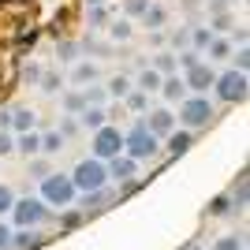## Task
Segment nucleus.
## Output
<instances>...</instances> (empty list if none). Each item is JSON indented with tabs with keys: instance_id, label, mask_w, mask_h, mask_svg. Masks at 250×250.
I'll use <instances>...</instances> for the list:
<instances>
[{
	"instance_id": "obj_1",
	"label": "nucleus",
	"mask_w": 250,
	"mask_h": 250,
	"mask_svg": "<svg viewBox=\"0 0 250 250\" xmlns=\"http://www.w3.org/2000/svg\"><path fill=\"white\" fill-rule=\"evenodd\" d=\"M71 183L75 190H83V194H94V190H104L108 187V168H104V161H79L71 172Z\"/></svg>"
},
{
	"instance_id": "obj_2",
	"label": "nucleus",
	"mask_w": 250,
	"mask_h": 250,
	"mask_svg": "<svg viewBox=\"0 0 250 250\" xmlns=\"http://www.w3.org/2000/svg\"><path fill=\"white\" fill-rule=\"evenodd\" d=\"M161 153V138H153L142 127V120H138L131 131L124 135V157H131V161H149V157Z\"/></svg>"
},
{
	"instance_id": "obj_3",
	"label": "nucleus",
	"mask_w": 250,
	"mask_h": 250,
	"mask_svg": "<svg viewBox=\"0 0 250 250\" xmlns=\"http://www.w3.org/2000/svg\"><path fill=\"white\" fill-rule=\"evenodd\" d=\"M75 183L71 176H63V172H49V176L42 179V202L45 206H56V209H67L75 202Z\"/></svg>"
},
{
	"instance_id": "obj_4",
	"label": "nucleus",
	"mask_w": 250,
	"mask_h": 250,
	"mask_svg": "<svg viewBox=\"0 0 250 250\" xmlns=\"http://www.w3.org/2000/svg\"><path fill=\"white\" fill-rule=\"evenodd\" d=\"M49 217H52V209L45 206L42 198H19L15 206H11V220H15V228H19V231L38 228V224H45Z\"/></svg>"
},
{
	"instance_id": "obj_5",
	"label": "nucleus",
	"mask_w": 250,
	"mask_h": 250,
	"mask_svg": "<svg viewBox=\"0 0 250 250\" xmlns=\"http://www.w3.org/2000/svg\"><path fill=\"white\" fill-rule=\"evenodd\" d=\"M179 124H183V131H194V127H206L209 120H213V101L209 97H194L190 94L187 101L179 104Z\"/></svg>"
},
{
	"instance_id": "obj_6",
	"label": "nucleus",
	"mask_w": 250,
	"mask_h": 250,
	"mask_svg": "<svg viewBox=\"0 0 250 250\" xmlns=\"http://www.w3.org/2000/svg\"><path fill=\"white\" fill-rule=\"evenodd\" d=\"M124 153V131L116 124H104L101 131H94V161H112Z\"/></svg>"
},
{
	"instance_id": "obj_7",
	"label": "nucleus",
	"mask_w": 250,
	"mask_h": 250,
	"mask_svg": "<svg viewBox=\"0 0 250 250\" xmlns=\"http://www.w3.org/2000/svg\"><path fill=\"white\" fill-rule=\"evenodd\" d=\"M213 90H217V97L220 101H247V75H239V71H224V75H217L213 79Z\"/></svg>"
},
{
	"instance_id": "obj_8",
	"label": "nucleus",
	"mask_w": 250,
	"mask_h": 250,
	"mask_svg": "<svg viewBox=\"0 0 250 250\" xmlns=\"http://www.w3.org/2000/svg\"><path fill=\"white\" fill-rule=\"evenodd\" d=\"M179 79H183V86H187V94H194V97H206V90H213V79H217V71H213V67H209V63L202 60L198 67L183 71Z\"/></svg>"
},
{
	"instance_id": "obj_9",
	"label": "nucleus",
	"mask_w": 250,
	"mask_h": 250,
	"mask_svg": "<svg viewBox=\"0 0 250 250\" xmlns=\"http://www.w3.org/2000/svg\"><path fill=\"white\" fill-rule=\"evenodd\" d=\"M142 127H146L153 138H168L172 131H176V116L168 112V108H153V112H146Z\"/></svg>"
},
{
	"instance_id": "obj_10",
	"label": "nucleus",
	"mask_w": 250,
	"mask_h": 250,
	"mask_svg": "<svg viewBox=\"0 0 250 250\" xmlns=\"http://www.w3.org/2000/svg\"><path fill=\"white\" fill-rule=\"evenodd\" d=\"M108 179H116V183H120V187H124V183H131V179H135V172H138V161H131V157H112V161H108Z\"/></svg>"
},
{
	"instance_id": "obj_11",
	"label": "nucleus",
	"mask_w": 250,
	"mask_h": 250,
	"mask_svg": "<svg viewBox=\"0 0 250 250\" xmlns=\"http://www.w3.org/2000/svg\"><path fill=\"white\" fill-rule=\"evenodd\" d=\"M161 97H165V101L183 104L190 94H187V86H183V79H179V75H165V79H161Z\"/></svg>"
},
{
	"instance_id": "obj_12",
	"label": "nucleus",
	"mask_w": 250,
	"mask_h": 250,
	"mask_svg": "<svg viewBox=\"0 0 250 250\" xmlns=\"http://www.w3.org/2000/svg\"><path fill=\"white\" fill-rule=\"evenodd\" d=\"M34 124H38V116H34L30 108H11V127H8V131L26 135V131H34Z\"/></svg>"
},
{
	"instance_id": "obj_13",
	"label": "nucleus",
	"mask_w": 250,
	"mask_h": 250,
	"mask_svg": "<svg viewBox=\"0 0 250 250\" xmlns=\"http://www.w3.org/2000/svg\"><path fill=\"white\" fill-rule=\"evenodd\" d=\"M42 239H45V235H38L34 228H26V231H11L8 247L11 250H34V247H42Z\"/></svg>"
},
{
	"instance_id": "obj_14",
	"label": "nucleus",
	"mask_w": 250,
	"mask_h": 250,
	"mask_svg": "<svg viewBox=\"0 0 250 250\" xmlns=\"http://www.w3.org/2000/svg\"><path fill=\"white\" fill-rule=\"evenodd\" d=\"M79 124H83L86 131H101V127L108 124V108H83V112H79Z\"/></svg>"
},
{
	"instance_id": "obj_15",
	"label": "nucleus",
	"mask_w": 250,
	"mask_h": 250,
	"mask_svg": "<svg viewBox=\"0 0 250 250\" xmlns=\"http://www.w3.org/2000/svg\"><path fill=\"white\" fill-rule=\"evenodd\" d=\"M15 149H19L22 157H38V153H42V135H38V131L15 135Z\"/></svg>"
},
{
	"instance_id": "obj_16",
	"label": "nucleus",
	"mask_w": 250,
	"mask_h": 250,
	"mask_svg": "<svg viewBox=\"0 0 250 250\" xmlns=\"http://www.w3.org/2000/svg\"><path fill=\"white\" fill-rule=\"evenodd\" d=\"M190 142H194V135H190V131H172V135L165 138V149L172 157H179V153H187L190 149Z\"/></svg>"
},
{
	"instance_id": "obj_17",
	"label": "nucleus",
	"mask_w": 250,
	"mask_h": 250,
	"mask_svg": "<svg viewBox=\"0 0 250 250\" xmlns=\"http://www.w3.org/2000/svg\"><path fill=\"white\" fill-rule=\"evenodd\" d=\"M108 202H112V190H108V187H104V190H94V194H83V209H79V213H83V217H86V209H90V213H97V209H104Z\"/></svg>"
},
{
	"instance_id": "obj_18",
	"label": "nucleus",
	"mask_w": 250,
	"mask_h": 250,
	"mask_svg": "<svg viewBox=\"0 0 250 250\" xmlns=\"http://www.w3.org/2000/svg\"><path fill=\"white\" fill-rule=\"evenodd\" d=\"M135 90H142V94H157L161 90V75L153 71V67H142V75H138Z\"/></svg>"
},
{
	"instance_id": "obj_19",
	"label": "nucleus",
	"mask_w": 250,
	"mask_h": 250,
	"mask_svg": "<svg viewBox=\"0 0 250 250\" xmlns=\"http://www.w3.org/2000/svg\"><path fill=\"white\" fill-rule=\"evenodd\" d=\"M149 67H153L161 79H165V75H179V71H176V56H172V52H157Z\"/></svg>"
},
{
	"instance_id": "obj_20",
	"label": "nucleus",
	"mask_w": 250,
	"mask_h": 250,
	"mask_svg": "<svg viewBox=\"0 0 250 250\" xmlns=\"http://www.w3.org/2000/svg\"><path fill=\"white\" fill-rule=\"evenodd\" d=\"M131 90H135V83H131V79H127V75H116L112 83L104 86V94H108V97H120V101H124V97L131 94Z\"/></svg>"
},
{
	"instance_id": "obj_21",
	"label": "nucleus",
	"mask_w": 250,
	"mask_h": 250,
	"mask_svg": "<svg viewBox=\"0 0 250 250\" xmlns=\"http://www.w3.org/2000/svg\"><path fill=\"white\" fill-rule=\"evenodd\" d=\"M165 19H168V11L165 8H157V4H149V11H146V15H142V22H146V26H149V30H161V26H165Z\"/></svg>"
},
{
	"instance_id": "obj_22",
	"label": "nucleus",
	"mask_w": 250,
	"mask_h": 250,
	"mask_svg": "<svg viewBox=\"0 0 250 250\" xmlns=\"http://www.w3.org/2000/svg\"><path fill=\"white\" fill-rule=\"evenodd\" d=\"M63 149V135L60 131H49V135H42V153L52 157V153H60Z\"/></svg>"
},
{
	"instance_id": "obj_23",
	"label": "nucleus",
	"mask_w": 250,
	"mask_h": 250,
	"mask_svg": "<svg viewBox=\"0 0 250 250\" xmlns=\"http://www.w3.org/2000/svg\"><path fill=\"white\" fill-rule=\"evenodd\" d=\"M206 52H209V60H228V56H231V42H224V38H213Z\"/></svg>"
},
{
	"instance_id": "obj_24",
	"label": "nucleus",
	"mask_w": 250,
	"mask_h": 250,
	"mask_svg": "<svg viewBox=\"0 0 250 250\" xmlns=\"http://www.w3.org/2000/svg\"><path fill=\"white\" fill-rule=\"evenodd\" d=\"M187 42H194V52H202V49H209V42H213V30H209V26H194Z\"/></svg>"
},
{
	"instance_id": "obj_25",
	"label": "nucleus",
	"mask_w": 250,
	"mask_h": 250,
	"mask_svg": "<svg viewBox=\"0 0 250 250\" xmlns=\"http://www.w3.org/2000/svg\"><path fill=\"white\" fill-rule=\"evenodd\" d=\"M198 63H202V52H194V49H183V52L176 56V71H179V67H183V71H190V67H198Z\"/></svg>"
},
{
	"instance_id": "obj_26",
	"label": "nucleus",
	"mask_w": 250,
	"mask_h": 250,
	"mask_svg": "<svg viewBox=\"0 0 250 250\" xmlns=\"http://www.w3.org/2000/svg\"><path fill=\"white\" fill-rule=\"evenodd\" d=\"M63 108H67V116H79L86 108V101H83V90H71V94H63Z\"/></svg>"
},
{
	"instance_id": "obj_27",
	"label": "nucleus",
	"mask_w": 250,
	"mask_h": 250,
	"mask_svg": "<svg viewBox=\"0 0 250 250\" xmlns=\"http://www.w3.org/2000/svg\"><path fill=\"white\" fill-rule=\"evenodd\" d=\"M104 86H90V90H83V101H86V108H101L104 104Z\"/></svg>"
},
{
	"instance_id": "obj_28",
	"label": "nucleus",
	"mask_w": 250,
	"mask_h": 250,
	"mask_svg": "<svg viewBox=\"0 0 250 250\" xmlns=\"http://www.w3.org/2000/svg\"><path fill=\"white\" fill-rule=\"evenodd\" d=\"M71 79H75V83H94V79H97V63H75Z\"/></svg>"
},
{
	"instance_id": "obj_29",
	"label": "nucleus",
	"mask_w": 250,
	"mask_h": 250,
	"mask_svg": "<svg viewBox=\"0 0 250 250\" xmlns=\"http://www.w3.org/2000/svg\"><path fill=\"white\" fill-rule=\"evenodd\" d=\"M224 213H231V198L228 194H220V198L209 202V217H224Z\"/></svg>"
},
{
	"instance_id": "obj_30",
	"label": "nucleus",
	"mask_w": 250,
	"mask_h": 250,
	"mask_svg": "<svg viewBox=\"0 0 250 250\" xmlns=\"http://www.w3.org/2000/svg\"><path fill=\"white\" fill-rule=\"evenodd\" d=\"M124 101H127V108H131V112H142V108H146V101H149V94H142V90H131Z\"/></svg>"
},
{
	"instance_id": "obj_31",
	"label": "nucleus",
	"mask_w": 250,
	"mask_h": 250,
	"mask_svg": "<svg viewBox=\"0 0 250 250\" xmlns=\"http://www.w3.org/2000/svg\"><path fill=\"white\" fill-rule=\"evenodd\" d=\"M108 34H112V42H127V38H131V22H127V19L112 22V26H108Z\"/></svg>"
},
{
	"instance_id": "obj_32",
	"label": "nucleus",
	"mask_w": 250,
	"mask_h": 250,
	"mask_svg": "<svg viewBox=\"0 0 250 250\" xmlns=\"http://www.w3.org/2000/svg\"><path fill=\"white\" fill-rule=\"evenodd\" d=\"M79 224H83V213H79V209H67V213H63V217H60V228H63V231L79 228Z\"/></svg>"
},
{
	"instance_id": "obj_33",
	"label": "nucleus",
	"mask_w": 250,
	"mask_h": 250,
	"mask_svg": "<svg viewBox=\"0 0 250 250\" xmlns=\"http://www.w3.org/2000/svg\"><path fill=\"white\" fill-rule=\"evenodd\" d=\"M213 250H243V239L239 235H220V239L213 243Z\"/></svg>"
},
{
	"instance_id": "obj_34",
	"label": "nucleus",
	"mask_w": 250,
	"mask_h": 250,
	"mask_svg": "<svg viewBox=\"0 0 250 250\" xmlns=\"http://www.w3.org/2000/svg\"><path fill=\"white\" fill-rule=\"evenodd\" d=\"M124 11H127V15H146L149 0H124Z\"/></svg>"
},
{
	"instance_id": "obj_35",
	"label": "nucleus",
	"mask_w": 250,
	"mask_h": 250,
	"mask_svg": "<svg viewBox=\"0 0 250 250\" xmlns=\"http://www.w3.org/2000/svg\"><path fill=\"white\" fill-rule=\"evenodd\" d=\"M11 206H15V194H11V187H4V183H0V217H4V213H11Z\"/></svg>"
},
{
	"instance_id": "obj_36",
	"label": "nucleus",
	"mask_w": 250,
	"mask_h": 250,
	"mask_svg": "<svg viewBox=\"0 0 250 250\" xmlns=\"http://www.w3.org/2000/svg\"><path fill=\"white\" fill-rule=\"evenodd\" d=\"M60 75H45V79H42V94H60Z\"/></svg>"
},
{
	"instance_id": "obj_37",
	"label": "nucleus",
	"mask_w": 250,
	"mask_h": 250,
	"mask_svg": "<svg viewBox=\"0 0 250 250\" xmlns=\"http://www.w3.org/2000/svg\"><path fill=\"white\" fill-rule=\"evenodd\" d=\"M11 149H15V135H11V131H0V157H8Z\"/></svg>"
},
{
	"instance_id": "obj_38",
	"label": "nucleus",
	"mask_w": 250,
	"mask_h": 250,
	"mask_svg": "<svg viewBox=\"0 0 250 250\" xmlns=\"http://www.w3.org/2000/svg\"><path fill=\"white\" fill-rule=\"evenodd\" d=\"M247 67H250V52H247V49H239V52H235V67H231V71L247 75Z\"/></svg>"
},
{
	"instance_id": "obj_39",
	"label": "nucleus",
	"mask_w": 250,
	"mask_h": 250,
	"mask_svg": "<svg viewBox=\"0 0 250 250\" xmlns=\"http://www.w3.org/2000/svg\"><path fill=\"white\" fill-rule=\"evenodd\" d=\"M86 19H90V26L97 30V26H101V22L108 19V11H104V8H90V15H86Z\"/></svg>"
},
{
	"instance_id": "obj_40",
	"label": "nucleus",
	"mask_w": 250,
	"mask_h": 250,
	"mask_svg": "<svg viewBox=\"0 0 250 250\" xmlns=\"http://www.w3.org/2000/svg\"><path fill=\"white\" fill-rule=\"evenodd\" d=\"M75 131H79V120H75V116H63V124H60V135L67 138V135H75Z\"/></svg>"
},
{
	"instance_id": "obj_41",
	"label": "nucleus",
	"mask_w": 250,
	"mask_h": 250,
	"mask_svg": "<svg viewBox=\"0 0 250 250\" xmlns=\"http://www.w3.org/2000/svg\"><path fill=\"white\" fill-rule=\"evenodd\" d=\"M8 243H11V228L0 220V250H8Z\"/></svg>"
},
{
	"instance_id": "obj_42",
	"label": "nucleus",
	"mask_w": 250,
	"mask_h": 250,
	"mask_svg": "<svg viewBox=\"0 0 250 250\" xmlns=\"http://www.w3.org/2000/svg\"><path fill=\"white\" fill-rule=\"evenodd\" d=\"M30 172H34L38 179H45V176H49V165H45V161H34V168H30Z\"/></svg>"
},
{
	"instance_id": "obj_43",
	"label": "nucleus",
	"mask_w": 250,
	"mask_h": 250,
	"mask_svg": "<svg viewBox=\"0 0 250 250\" xmlns=\"http://www.w3.org/2000/svg\"><path fill=\"white\" fill-rule=\"evenodd\" d=\"M75 52H79L75 45H60V60H75Z\"/></svg>"
},
{
	"instance_id": "obj_44",
	"label": "nucleus",
	"mask_w": 250,
	"mask_h": 250,
	"mask_svg": "<svg viewBox=\"0 0 250 250\" xmlns=\"http://www.w3.org/2000/svg\"><path fill=\"white\" fill-rule=\"evenodd\" d=\"M187 38H190V30H176L172 34V45H187Z\"/></svg>"
},
{
	"instance_id": "obj_45",
	"label": "nucleus",
	"mask_w": 250,
	"mask_h": 250,
	"mask_svg": "<svg viewBox=\"0 0 250 250\" xmlns=\"http://www.w3.org/2000/svg\"><path fill=\"white\" fill-rule=\"evenodd\" d=\"M8 127H11V112H8V108H0V131H8Z\"/></svg>"
},
{
	"instance_id": "obj_46",
	"label": "nucleus",
	"mask_w": 250,
	"mask_h": 250,
	"mask_svg": "<svg viewBox=\"0 0 250 250\" xmlns=\"http://www.w3.org/2000/svg\"><path fill=\"white\" fill-rule=\"evenodd\" d=\"M213 26H217V30H228L231 19H228V15H217V22H213Z\"/></svg>"
},
{
	"instance_id": "obj_47",
	"label": "nucleus",
	"mask_w": 250,
	"mask_h": 250,
	"mask_svg": "<svg viewBox=\"0 0 250 250\" xmlns=\"http://www.w3.org/2000/svg\"><path fill=\"white\" fill-rule=\"evenodd\" d=\"M86 4H90V8H104V0H86Z\"/></svg>"
},
{
	"instance_id": "obj_48",
	"label": "nucleus",
	"mask_w": 250,
	"mask_h": 250,
	"mask_svg": "<svg viewBox=\"0 0 250 250\" xmlns=\"http://www.w3.org/2000/svg\"><path fill=\"white\" fill-rule=\"evenodd\" d=\"M187 250H202V247H187Z\"/></svg>"
},
{
	"instance_id": "obj_49",
	"label": "nucleus",
	"mask_w": 250,
	"mask_h": 250,
	"mask_svg": "<svg viewBox=\"0 0 250 250\" xmlns=\"http://www.w3.org/2000/svg\"><path fill=\"white\" fill-rule=\"evenodd\" d=\"M228 4H239V0H228Z\"/></svg>"
}]
</instances>
